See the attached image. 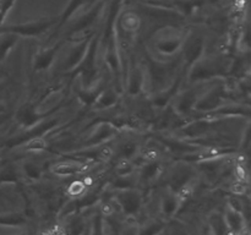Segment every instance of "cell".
I'll use <instances>...</instances> for the list:
<instances>
[{
    "label": "cell",
    "mask_w": 251,
    "mask_h": 235,
    "mask_svg": "<svg viewBox=\"0 0 251 235\" xmlns=\"http://www.w3.org/2000/svg\"><path fill=\"white\" fill-rule=\"evenodd\" d=\"M55 113H47V114H42L37 110L36 105L33 102H27L25 104H22L21 107L17 109L16 115V121L17 124L21 125L22 127H25L26 130L32 129L33 126L38 125L39 122L44 121L48 118L53 117Z\"/></svg>",
    "instance_id": "obj_11"
},
{
    "label": "cell",
    "mask_w": 251,
    "mask_h": 235,
    "mask_svg": "<svg viewBox=\"0 0 251 235\" xmlns=\"http://www.w3.org/2000/svg\"><path fill=\"white\" fill-rule=\"evenodd\" d=\"M162 170H163V164L158 161H152V162H146V163L142 165V178L145 180H153L157 176L161 175Z\"/></svg>",
    "instance_id": "obj_24"
},
{
    "label": "cell",
    "mask_w": 251,
    "mask_h": 235,
    "mask_svg": "<svg viewBox=\"0 0 251 235\" xmlns=\"http://www.w3.org/2000/svg\"><path fill=\"white\" fill-rule=\"evenodd\" d=\"M48 230L49 233H50V235H66L65 228H64L63 225H59V224L53 225V227Z\"/></svg>",
    "instance_id": "obj_37"
},
{
    "label": "cell",
    "mask_w": 251,
    "mask_h": 235,
    "mask_svg": "<svg viewBox=\"0 0 251 235\" xmlns=\"http://www.w3.org/2000/svg\"><path fill=\"white\" fill-rule=\"evenodd\" d=\"M19 180V171L15 164H5L0 165V184L1 183H16Z\"/></svg>",
    "instance_id": "obj_26"
},
{
    "label": "cell",
    "mask_w": 251,
    "mask_h": 235,
    "mask_svg": "<svg viewBox=\"0 0 251 235\" xmlns=\"http://www.w3.org/2000/svg\"><path fill=\"white\" fill-rule=\"evenodd\" d=\"M225 235H240V234H239V233L234 232V230H232V229H227V230H226Z\"/></svg>",
    "instance_id": "obj_39"
},
{
    "label": "cell",
    "mask_w": 251,
    "mask_h": 235,
    "mask_svg": "<svg viewBox=\"0 0 251 235\" xmlns=\"http://www.w3.org/2000/svg\"><path fill=\"white\" fill-rule=\"evenodd\" d=\"M86 186H87V183L85 180H75L68 188V195L74 196V197L75 196H82L86 190Z\"/></svg>",
    "instance_id": "obj_32"
},
{
    "label": "cell",
    "mask_w": 251,
    "mask_h": 235,
    "mask_svg": "<svg viewBox=\"0 0 251 235\" xmlns=\"http://www.w3.org/2000/svg\"><path fill=\"white\" fill-rule=\"evenodd\" d=\"M225 222L227 224L228 229H232L234 232L239 233L242 232V228H243V214H242V211H238L235 208H229L227 211L225 215Z\"/></svg>",
    "instance_id": "obj_23"
},
{
    "label": "cell",
    "mask_w": 251,
    "mask_h": 235,
    "mask_svg": "<svg viewBox=\"0 0 251 235\" xmlns=\"http://www.w3.org/2000/svg\"><path fill=\"white\" fill-rule=\"evenodd\" d=\"M103 7H104L103 0H96L95 2H92V5H90V7L70 27L68 32V38L71 39V41H75V39L80 41V39L92 37L93 33H95L92 28L96 22H97Z\"/></svg>",
    "instance_id": "obj_5"
},
{
    "label": "cell",
    "mask_w": 251,
    "mask_h": 235,
    "mask_svg": "<svg viewBox=\"0 0 251 235\" xmlns=\"http://www.w3.org/2000/svg\"><path fill=\"white\" fill-rule=\"evenodd\" d=\"M64 44H65V39H60V41H58L56 43H54L53 46L37 51L33 59L34 72H42V71L48 70V69L53 65L54 60L56 59L58 54L60 53Z\"/></svg>",
    "instance_id": "obj_13"
},
{
    "label": "cell",
    "mask_w": 251,
    "mask_h": 235,
    "mask_svg": "<svg viewBox=\"0 0 251 235\" xmlns=\"http://www.w3.org/2000/svg\"><path fill=\"white\" fill-rule=\"evenodd\" d=\"M0 165H1V163H0Z\"/></svg>",
    "instance_id": "obj_41"
},
{
    "label": "cell",
    "mask_w": 251,
    "mask_h": 235,
    "mask_svg": "<svg viewBox=\"0 0 251 235\" xmlns=\"http://www.w3.org/2000/svg\"><path fill=\"white\" fill-rule=\"evenodd\" d=\"M24 149L27 152H41L48 148V143L44 136L31 137L24 142Z\"/></svg>",
    "instance_id": "obj_27"
},
{
    "label": "cell",
    "mask_w": 251,
    "mask_h": 235,
    "mask_svg": "<svg viewBox=\"0 0 251 235\" xmlns=\"http://www.w3.org/2000/svg\"><path fill=\"white\" fill-rule=\"evenodd\" d=\"M119 99V92L114 87H104L100 91L93 107L97 109H108L114 107Z\"/></svg>",
    "instance_id": "obj_19"
},
{
    "label": "cell",
    "mask_w": 251,
    "mask_h": 235,
    "mask_svg": "<svg viewBox=\"0 0 251 235\" xmlns=\"http://www.w3.org/2000/svg\"><path fill=\"white\" fill-rule=\"evenodd\" d=\"M117 200L120 207L123 208V211L125 213H127V215H134L136 213V211L140 208V205H141L140 193L134 190H130V188L123 190L118 195Z\"/></svg>",
    "instance_id": "obj_17"
},
{
    "label": "cell",
    "mask_w": 251,
    "mask_h": 235,
    "mask_svg": "<svg viewBox=\"0 0 251 235\" xmlns=\"http://www.w3.org/2000/svg\"><path fill=\"white\" fill-rule=\"evenodd\" d=\"M65 156L69 157L70 159H85L86 162H91V163H95V162H107L112 159L113 156H114V148L110 144L104 143L100 144V146L81 148L78 151L66 153Z\"/></svg>",
    "instance_id": "obj_12"
},
{
    "label": "cell",
    "mask_w": 251,
    "mask_h": 235,
    "mask_svg": "<svg viewBox=\"0 0 251 235\" xmlns=\"http://www.w3.org/2000/svg\"><path fill=\"white\" fill-rule=\"evenodd\" d=\"M38 235H50V233H49L48 229H46V230H41Z\"/></svg>",
    "instance_id": "obj_40"
},
{
    "label": "cell",
    "mask_w": 251,
    "mask_h": 235,
    "mask_svg": "<svg viewBox=\"0 0 251 235\" xmlns=\"http://www.w3.org/2000/svg\"><path fill=\"white\" fill-rule=\"evenodd\" d=\"M199 88H188L180 94L176 95V100L173 103V109L179 117L186 118L194 113L196 102L200 97Z\"/></svg>",
    "instance_id": "obj_14"
},
{
    "label": "cell",
    "mask_w": 251,
    "mask_h": 235,
    "mask_svg": "<svg viewBox=\"0 0 251 235\" xmlns=\"http://www.w3.org/2000/svg\"><path fill=\"white\" fill-rule=\"evenodd\" d=\"M122 131V125L113 121H98L95 124L93 131L88 135L86 140H83L81 143V148H88V147L100 146V144L108 143L112 139L120 134Z\"/></svg>",
    "instance_id": "obj_9"
},
{
    "label": "cell",
    "mask_w": 251,
    "mask_h": 235,
    "mask_svg": "<svg viewBox=\"0 0 251 235\" xmlns=\"http://www.w3.org/2000/svg\"><path fill=\"white\" fill-rule=\"evenodd\" d=\"M14 2L15 0H1V2H0V24H2L6 15L9 14L10 9L12 7Z\"/></svg>",
    "instance_id": "obj_34"
},
{
    "label": "cell",
    "mask_w": 251,
    "mask_h": 235,
    "mask_svg": "<svg viewBox=\"0 0 251 235\" xmlns=\"http://www.w3.org/2000/svg\"><path fill=\"white\" fill-rule=\"evenodd\" d=\"M234 175L237 176L238 181H242V183H247L248 181V170L247 166L244 163H237L234 168Z\"/></svg>",
    "instance_id": "obj_33"
},
{
    "label": "cell",
    "mask_w": 251,
    "mask_h": 235,
    "mask_svg": "<svg viewBox=\"0 0 251 235\" xmlns=\"http://www.w3.org/2000/svg\"><path fill=\"white\" fill-rule=\"evenodd\" d=\"M90 41H91V37H88V38L80 39V41L76 42L75 46H74L73 48L70 49V51L68 53V56L65 58V60H64V63H63V66H61V69H63L64 72L65 73L70 72V71L73 70V69L75 68V66L77 65L81 60H82V58L85 56L86 51H87Z\"/></svg>",
    "instance_id": "obj_16"
},
{
    "label": "cell",
    "mask_w": 251,
    "mask_h": 235,
    "mask_svg": "<svg viewBox=\"0 0 251 235\" xmlns=\"http://www.w3.org/2000/svg\"><path fill=\"white\" fill-rule=\"evenodd\" d=\"M92 164L93 163H91V162H76L73 161V159H69V161L56 162L55 164L51 165L50 169L56 176L70 178L73 175H77V174H82L87 171L92 166Z\"/></svg>",
    "instance_id": "obj_15"
},
{
    "label": "cell",
    "mask_w": 251,
    "mask_h": 235,
    "mask_svg": "<svg viewBox=\"0 0 251 235\" xmlns=\"http://www.w3.org/2000/svg\"><path fill=\"white\" fill-rule=\"evenodd\" d=\"M245 190H247V186H245V183H242V181H237L232 186V191L235 195H244Z\"/></svg>",
    "instance_id": "obj_36"
},
{
    "label": "cell",
    "mask_w": 251,
    "mask_h": 235,
    "mask_svg": "<svg viewBox=\"0 0 251 235\" xmlns=\"http://www.w3.org/2000/svg\"><path fill=\"white\" fill-rule=\"evenodd\" d=\"M88 0H70L68 4V6H66L65 10L63 11V14L58 17V22H56V24H55V28H56L55 32H58L59 29H60L61 27H63L64 24H65L66 22H68L69 20H70L71 17L76 14V12H77L78 9H81L82 6H85L86 2Z\"/></svg>",
    "instance_id": "obj_20"
},
{
    "label": "cell",
    "mask_w": 251,
    "mask_h": 235,
    "mask_svg": "<svg viewBox=\"0 0 251 235\" xmlns=\"http://www.w3.org/2000/svg\"><path fill=\"white\" fill-rule=\"evenodd\" d=\"M122 4L123 0H113L104 24V31H103V34H100V42H103V49H104L105 63L109 66L113 77H114V88L119 93L123 91L124 78H123L122 59H120L117 36H115V19L122 10Z\"/></svg>",
    "instance_id": "obj_1"
},
{
    "label": "cell",
    "mask_w": 251,
    "mask_h": 235,
    "mask_svg": "<svg viewBox=\"0 0 251 235\" xmlns=\"http://www.w3.org/2000/svg\"><path fill=\"white\" fill-rule=\"evenodd\" d=\"M114 213V207L109 203H105L102 206V214L103 215H112Z\"/></svg>",
    "instance_id": "obj_38"
},
{
    "label": "cell",
    "mask_w": 251,
    "mask_h": 235,
    "mask_svg": "<svg viewBox=\"0 0 251 235\" xmlns=\"http://www.w3.org/2000/svg\"><path fill=\"white\" fill-rule=\"evenodd\" d=\"M188 32H184L176 24H162L150 38L152 54L150 55L159 61H173L180 55L181 47Z\"/></svg>",
    "instance_id": "obj_2"
},
{
    "label": "cell",
    "mask_w": 251,
    "mask_h": 235,
    "mask_svg": "<svg viewBox=\"0 0 251 235\" xmlns=\"http://www.w3.org/2000/svg\"><path fill=\"white\" fill-rule=\"evenodd\" d=\"M135 164L132 163L131 159L119 158L117 165H115V174L117 176H127L134 174Z\"/></svg>",
    "instance_id": "obj_28"
},
{
    "label": "cell",
    "mask_w": 251,
    "mask_h": 235,
    "mask_svg": "<svg viewBox=\"0 0 251 235\" xmlns=\"http://www.w3.org/2000/svg\"><path fill=\"white\" fill-rule=\"evenodd\" d=\"M180 206L179 201L176 200V196L171 193V195L164 196L163 198V203H162V208H163V212L166 214H172L176 211V208Z\"/></svg>",
    "instance_id": "obj_30"
},
{
    "label": "cell",
    "mask_w": 251,
    "mask_h": 235,
    "mask_svg": "<svg viewBox=\"0 0 251 235\" xmlns=\"http://www.w3.org/2000/svg\"><path fill=\"white\" fill-rule=\"evenodd\" d=\"M146 68L147 76L156 93L166 90L176 78H173L176 76L173 70V61H159L149 55V64Z\"/></svg>",
    "instance_id": "obj_6"
},
{
    "label": "cell",
    "mask_w": 251,
    "mask_h": 235,
    "mask_svg": "<svg viewBox=\"0 0 251 235\" xmlns=\"http://www.w3.org/2000/svg\"><path fill=\"white\" fill-rule=\"evenodd\" d=\"M232 60L228 58H202L196 61L188 71L190 83L206 82L210 80L225 78L232 73Z\"/></svg>",
    "instance_id": "obj_4"
},
{
    "label": "cell",
    "mask_w": 251,
    "mask_h": 235,
    "mask_svg": "<svg viewBox=\"0 0 251 235\" xmlns=\"http://www.w3.org/2000/svg\"><path fill=\"white\" fill-rule=\"evenodd\" d=\"M162 144L158 141H156V144L147 143L141 151V158L145 162L158 161L162 154Z\"/></svg>",
    "instance_id": "obj_25"
},
{
    "label": "cell",
    "mask_w": 251,
    "mask_h": 235,
    "mask_svg": "<svg viewBox=\"0 0 251 235\" xmlns=\"http://www.w3.org/2000/svg\"><path fill=\"white\" fill-rule=\"evenodd\" d=\"M206 41L203 34L198 31H189L184 39L183 47L180 50L181 61H183L184 70L186 71L194 65L198 60H200L205 54Z\"/></svg>",
    "instance_id": "obj_8"
},
{
    "label": "cell",
    "mask_w": 251,
    "mask_h": 235,
    "mask_svg": "<svg viewBox=\"0 0 251 235\" xmlns=\"http://www.w3.org/2000/svg\"><path fill=\"white\" fill-rule=\"evenodd\" d=\"M137 144L134 141H126L119 148V158L132 159L137 154Z\"/></svg>",
    "instance_id": "obj_29"
},
{
    "label": "cell",
    "mask_w": 251,
    "mask_h": 235,
    "mask_svg": "<svg viewBox=\"0 0 251 235\" xmlns=\"http://www.w3.org/2000/svg\"><path fill=\"white\" fill-rule=\"evenodd\" d=\"M24 170L26 173V175L29 179H33V180H38L42 176V168L39 164L34 163V162H25L24 163Z\"/></svg>",
    "instance_id": "obj_31"
},
{
    "label": "cell",
    "mask_w": 251,
    "mask_h": 235,
    "mask_svg": "<svg viewBox=\"0 0 251 235\" xmlns=\"http://www.w3.org/2000/svg\"><path fill=\"white\" fill-rule=\"evenodd\" d=\"M19 36L14 33H0V63L6 59V56L9 55V53L11 51V49L19 42Z\"/></svg>",
    "instance_id": "obj_21"
},
{
    "label": "cell",
    "mask_w": 251,
    "mask_h": 235,
    "mask_svg": "<svg viewBox=\"0 0 251 235\" xmlns=\"http://www.w3.org/2000/svg\"><path fill=\"white\" fill-rule=\"evenodd\" d=\"M226 98H227V88L223 83H217L210 90L201 93L198 102H196L195 108H194V112L205 114L211 110L217 109V108L225 105Z\"/></svg>",
    "instance_id": "obj_10"
},
{
    "label": "cell",
    "mask_w": 251,
    "mask_h": 235,
    "mask_svg": "<svg viewBox=\"0 0 251 235\" xmlns=\"http://www.w3.org/2000/svg\"><path fill=\"white\" fill-rule=\"evenodd\" d=\"M21 223L20 215H0V225H14Z\"/></svg>",
    "instance_id": "obj_35"
},
{
    "label": "cell",
    "mask_w": 251,
    "mask_h": 235,
    "mask_svg": "<svg viewBox=\"0 0 251 235\" xmlns=\"http://www.w3.org/2000/svg\"><path fill=\"white\" fill-rule=\"evenodd\" d=\"M103 88H104V86L102 85V82H100L93 88H88V90L81 88V90H77L76 91V94H77V98L83 103V104L91 107V105L95 104L96 99H97V97L100 95V91H102Z\"/></svg>",
    "instance_id": "obj_22"
},
{
    "label": "cell",
    "mask_w": 251,
    "mask_h": 235,
    "mask_svg": "<svg viewBox=\"0 0 251 235\" xmlns=\"http://www.w3.org/2000/svg\"><path fill=\"white\" fill-rule=\"evenodd\" d=\"M58 22V17H43L25 24L0 26V33H14L19 37H39L53 28Z\"/></svg>",
    "instance_id": "obj_7"
},
{
    "label": "cell",
    "mask_w": 251,
    "mask_h": 235,
    "mask_svg": "<svg viewBox=\"0 0 251 235\" xmlns=\"http://www.w3.org/2000/svg\"><path fill=\"white\" fill-rule=\"evenodd\" d=\"M100 46V33H93L91 37L90 44H88L87 51L82 60L70 71L68 75L71 77H77L80 76L81 88H93L100 82V70L97 66V54Z\"/></svg>",
    "instance_id": "obj_3"
},
{
    "label": "cell",
    "mask_w": 251,
    "mask_h": 235,
    "mask_svg": "<svg viewBox=\"0 0 251 235\" xmlns=\"http://www.w3.org/2000/svg\"><path fill=\"white\" fill-rule=\"evenodd\" d=\"M180 83H181V77L176 76V78L172 82L171 86H168L166 90L156 93V95L153 97V100H152L153 105H156L157 108H162V109H164V108L168 107L171 103H173V99L176 98V95L178 94L179 92Z\"/></svg>",
    "instance_id": "obj_18"
}]
</instances>
